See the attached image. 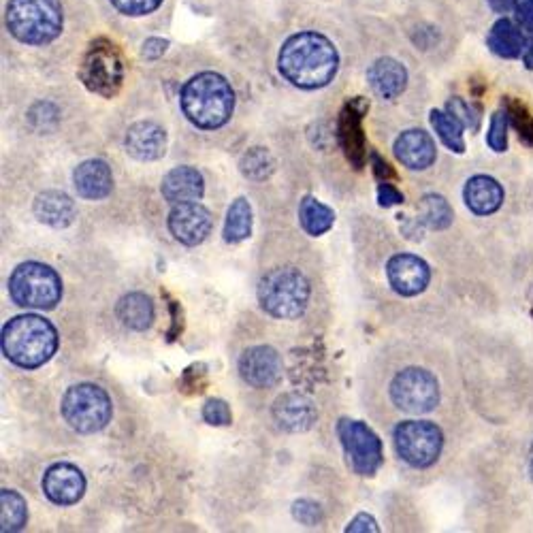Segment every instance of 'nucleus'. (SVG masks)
I'll return each instance as SVG.
<instances>
[{
  "label": "nucleus",
  "mask_w": 533,
  "mask_h": 533,
  "mask_svg": "<svg viewBox=\"0 0 533 533\" xmlns=\"http://www.w3.org/2000/svg\"><path fill=\"white\" fill-rule=\"evenodd\" d=\"M339 56L335 45L320 32H299L280 50L278 67L290 84L303 90H318L333 82Z\"/></svg>",
  "instance_id": "nucleus-1"
},
{
  "label": "nucleus",
  "mask_w": 533,
  "mask_h": 533,
  "mask_svg": "<svg viewBox=\"0 0 533 533\" xmlns=\"http://www.w3.org/2000/svg\"><path fill=\"white\" fill-rule=\"evenodd\" d=\"M184 116L203 131H216L231 120L235 109V92L218 73H199L182 88Z\"/></svg>",
  "instance_id": "nucleus-2"
},
{
  "label": "nucleus",
  "mask_w": 533,
  "mask_h": 533,
  "mask_svg": "<svg viewBox=\"0 0 533 533\" xmlns=\"http://www.w3.org/2000/svg\"><path fill=\"white\" fill-rule=\"evenodd\" d=\"M56 350V327L43 316H15L3 327V352L5 357L18 367L37 369L47 361H52Z\"/></svg>",
  "instance_id": "nucleus-3"
},
{
  "label": "nucleus",
  "mask_w": 533,
  "mask_h": 533,
  "mask_svg": "<svg viewBox=\"0 0 533 533\" xmlns=\"http://www.w3.org/2000/svg\"><path fill=\"white\" fill-rule=\"evenodd\" d=\"M258 303L273 318H299L310 303V282L295 267L271 269L258 282Z\"/></svg>",
  "instance_id": "nucleus-4"
},
{
  "label": "nucleus",
  "mask_w": 533,
  "mask_h": 533,
  "mask_svg": "<svg viewBox=\"0 0 533 533\" xmlns=\"http://www.w3.org/2000/svg\"><path fill=\"white\" fill-rule=\"evenodd\" d=\"M7 28L28 45H45L62 30V7L58 0H9Z\"/></svg>",
  "instance_id": "nucleus-5"
},
{
  "label": "nucleus",
  "mask_w": 533,
  "mask_h": 533,
  "mask_svg": "<svg viewBox=\"0 0 533 533\" xmlns=\"http://www.w3.org/2000/svg\"><path fill=\"white\" fill-rule=\"evenodd\" d=\"M9 295L20 308L54 310L62 299V280L43 263H24L9 278Z\"/></svg>",
  "instance_id": "nucleus-6"
},
{
  "label": "nucleus",
  "mask_w": 533,
  "mask_h": 533,
  "mask_svg": "<svg viewBox=\"0 0 533 533\" xmlns=\"http://www.w3.org/2000/svg\"><path fill=\"white\" fill-rule=\"evenodd\" d=\"M62 416L77 433H96L107 427L113 414L109 395L96 384H75L62 397Z\"/></svg>",
  "instance_id": "nucleus-7"
},
{
  "label": "nucleus",
  "mask_w": 533,
  "mask_h": 533,
  "mask_svg": "<svg viewBox=\"0 0 533 533\" xmlns=\"http://www.w3.org/2000/svg\"><path fill=\"white\" fill-rule=\"evenodd\" d=\"M79 77L88 90L105 96V99L116 96L124 82V60L118 47L105 39L94 41L82 62Z\"/></svg>",
  "instance_id": "nucleus-8"
},
{
  "label": "nucleus",
  "mask_w": 533,
  "mask_h": 533,
  "mask_svg": "<svg viewBox=\"0 0 533 533\" xmlns=\"http://www.w3.org/2000/svg\"><path fill=\"white\" fill-rule=\"evenodd\" d=\"M444 435L429 421H406L395 427V448L399 457L412 467H429L440 459Z\"/></svg>",
  "instance_id": "nucleus-9"
},
{
  "label": "nucleus",
  "mask_w": 533,
  "mask_h": 533,
  "mask_svg": "<svg viewBox=\"0 0 533 533\" xmlns=\"http://www.w3.org/2000/svg\"><path fill=\"white\" fill-rule=\"evenodd\" d=\"M391 399L403 412L427 414L438 406L440 386L427 369L408 367L395 376L391 384Z\"/></svg>",
  "instance_id": "nucleus-10"
},
{
  "label": "nucleus",
  "mask_w": 533,
  "mask_h": 533,
  "mask_svg": "<svg viewBox=\"0 0 533 533\" xmlns=\"http://www.w3.org/2000/svg\"><path fill=\"white\" fill-rule=\"evenodd\" d=\"M337 435L354 472L359 476H374L380 470L384 461L382 442L365 423L342 418V421L337 423Z\"/></svg>",
  "instance_id": "nucleus-11"
},
{
  "label": "nucleus",
  "mask_w": 533,
  "mask_h": 533,
  "mask_svg": "<svg viewBox=\"0 0 533 533\" xmlns=\"http://www.w3.org/2000/svg\"><path fill=\"white\" fill-rule=\"evenodd\" d=\"M214 229L209 209L197 201L173 205L169 214V231L184 246H199Z\"/></svg>",
  "instance_id": "nucleus-12"
},
{
  "label": "nucleus",
  "mask_w": 533,
  "mask_h": 533,
  "mask_svg": "<svg viewBox=\"0 0 533 533\" xmlns=\"http://www.w3.org/2000/svg\"><path fill=\"white\" fill-rule=\"evenodd\" d=\"M367 111V105L357 99L348 103L337 120V139L346 158L352 163L354 169H363L367 160V143L363 133V116Z\"/></svg>",
  "instance_id": "nucleus-13"
},
{
  "label": "nucleus",
  "mask_w": 533,
  "mask_h": 533,
  "mask_svg": "<svg viewBox=\"0 0 533 533\" xmlns=\"http://www.w3.org/2000/svg\"><path fill=\"white\" fill-rule=\"evenodd\" d=\"M239 376L254 389H271L282 380L280 354L271 346L248 348L239 359Z\"/></svg>",
  "instance_id": "nucleus-14"
},
{
  "label": "nucleus",
  "mask_w": 533,
  "mask_h": 533,
  "mask_svg": "<svg viewBox=\"0 0 533 533\" xmlns=\"http://www.w3.org/2000/svg\"><path fill=\"white\" fill-rule=\"evenodd\" d=\"M386 276L393 290L401 297H416L429 286L431 269L421 256L395 254L386 265Z\"/></svg>",
  "instance_id": "nucleus-15"
},
{
  "label": "nucleus",
  "mask_w": 533,
  "mask_h": 533,
  "mask_svg": "<svg viewBox=\"0 0 533 533\" xmlns=\"http://www.w3.org/2000/svg\"><path fill=\"white\" fill-rule=\"evenodd\" d=\"M43 493L56 506H73L86 493V478L71 463H56L43 476Z\"/></svg>",
  "instance_id": "nucleus-16"
},
{
  "label": "nucleus",
  "mask_w": 533,
  "mask_h": 533,
  "mask_svg": "<svg viewBox=\"0 0 533 533\" xmlns=\"http://www.w3.org/2000/svg\"><path fill=\"white\" fill-rule=\"evenodd\" d=\"M273 418L288 433H305L316 423L318 412L314 401L301 393H284L273 403Z\"/></svg>",
  "instance_id": "nucleus-17"
},
{
  "label": "nucleus",
  "mask_w": 533,
  "mask_h": 533,
  "mask_svg": "<svg viewBox=\"0 0 533 533\" xmlns=\"http://www.w3.org/2000/svg\"><path fill=\"white\" fill-rule=\"evenodd\" d=\"M126 152L141 163L163 158L167 152V133L156 122H137L126 131Z\"/></svg>",
  "instance_id": "nucleus-18"
},
{
  "label": "nucleus",
  "mask_w": 533,
  "mask_h": 533,
  "mask_svg": "<svg viewBox=\"0 0 533 533\" xmlns=\"http://www.w3.org/2000/svg\"><path fill=\"white\" fill-rule=\"evenodd\" d=\"M395 156L403 167L412 171H425L435 163V141L429 133L421 131V128H412V131L401 133L395 141Z\"/></svg>",
  "instance_id": "nucleus-19"
},
{
  "label": "nucleus",
  "mask_w": 533,
  "mask_h": 533,
  "mask_svg": "<svg viewBox=\"0 0 533 533\" xmlns=\"http://www.w3.org/2000/svg\"><path fill=\"white\" fill-rule=\"evenodd\" d=\"M77 195L88 201H101L111 195L113 175L105 160H86L73 173Z\"/></svg>",
  "instance_id": "nucleus-20"
},
{
  "label": "nucleus",
  "mask_w": 533,
  "mask_h": 533,
  "mask_svg": "<svg viewBox=\"0 0 533 533\" xmlns=\"http://www.w3.org/2000/svg\"><path fill=\"white\" fill-rule=\"evenodd\" d=\"M463 199L476 216H491L504 203V188L489 175H474L465 184Z\"/></svg>",
  "instance_id": "nucleus-21"
},
{
  "label": "nucleus",
  "mask_w": 533,
  "mask_h": 533,
  "mask_svg": "<svg viewBox=\"0 0 533 533\" xmlns=\"http://www.w3.org/2000/svg\"><path fill=\"white\" fill-rule=\"evenodd\" d=\"M367 82L382 99H397L408 86V71L395 58H380L369 67Z\"/></svg>",
  "instance_id": "nucleus-22"
},
{
  "label": "nucleus",
  "mask_w": 533,
  "mask_h": 533,
  "mask_svg": "<svg viewBox=\"0 0 533 533\" xmlns=\"http://www.w3.org/2000/svg\"><path fill=\"white\" fill-rule=\"evenodd\" d=\"M35 216L39 222L52 226V229H67L73 224L77 209L73 199L62 190H45L35 199Z\"/></svg>",
  "instance_id": "nucleus-23"
},
{
  "label": "nucleus",
  "mask_w": 533,
  "mask_h": 533,
  "mask_svg": "<svg viewBox=\"0 0 533 533\" xmlns=\"http://www.w3.org/2000/svg\"><path fill=\"white\" fill-rule=\"evenodd\" d=\"M163 197L171 203H186V201H199L205 192L203 175L195 167H175L169 171L163 180Z\"/></svg>",
  "instance_id": "nucleus-24"
},
{
  "label": "nucleus",
  "mask_w": 533,
  "mask_h": 533,
  "mask_svg": "<svg viewBox=\"0 0 533 533\" xmlns=\"http://www.w3.org/2000/svg\"><path fill=\"white\" fill-rule=\"evenodd\" d=\"M116 314L124 327L133 331H148L154 322V303L143 293H128L118 301Z\"/></svg>",
  "instance_id": "nucleus-25"
},
{
  "label": "nucleus",
  "mask_w": 533,
  "mask_h": 533,
  "mask_svg": "<svg viewBox=\"0 0 533 533\" xmlns=\"http://www.w3.org/2000/svg\"><path fill=\"white\" fill-rule=\"evenodd\" d=\"M491 52L502 58H519L525 50V39L521 35V26H516L510 20H499L487 39Z\"/></svg>",
  "instance_id": "nucleus-26"
},
{
  "label": "nucleus",
  "mask_w": 533,
  "mask_h": 533,
  "mask_svg": "<svg viewBox=\"0 0 533 533\" xmlns=\"http://www.w3.org/2000/svg\"><path fill=\"white\" fill-rule=\"evenodd\" d=\"M299 220H301V226L303 231L312 235V237H318L322 233H327L333 222H335V214L333 209L327 207L325 203H320L318 199L314 197H305L299 205Z\"/></svg>",
  "instance_id": "nucleus-27"
},
{
  "label": "nucleus",
  "mask_w": 533,
  "mask_h": 533,
  "mask_svg": "<svg viewBox=\"0 0 533 533\" xmlns=\"http://www.w3.org/2000/svg\"><path fill=\"white\" fill-rule=\"evenodd\" d=\"M250 233H252V207L248 199L239 197L229 207V214H226L224 239L229 241V244H241V241H246L250 237Z\"/></svg>",
  "instance_id": "nucleus-28"
},
{
  "label": "nucleus",
  "mask_w": 533,
  "mask_h": 533,
  "mask_svg": "<svg viewBox=\"0 0 533 533\" xmlns=\"http://www.w3.org/2000/svg\"><path fill=\"white\" fill-rule=\"evenodd\" d=\"M0 502H3V516H0L3 531L11 533L24 529L28 521V506L24 502V497L18 491L3 489L0 491Z\"/></svg>",
  "instance_id": "nucleus-29"
},
{
  "label": "nucleus",
  "mask_w": 533,
  "mask_h": 533,
  "mask_svg": "<svg viewBox=\"0 0 533 533\" xmlns=\"http://www.w3.org/2000/svg\"><path fill=\"white\" fill-rule=\"evenodd\" d=\"M431 124L435 128V133L444 141L446 148L452 152L463 154L465 152V141H463V124L452 116V113L444 111H431Z\"/></svg>",
  "instance_id": "nucleus-30"
},
{
  "label": "nucleus",
  "mask_w": 533,
  "mask_h": 533,
  "mask_svg": "<svg viewBox=\"0 0 533 533\" xmlns=\"http://www.w3.org/2000/svg\"><path fill=\"white\" fill-rule=\"evenodd\" d=\"M239 169L248 177V180L263 182L267 180V177H271L273 171H276V160H273L267 148H252L241 156Z\"/></svg>",
  "instance_id": "nucleus-31"
},
{
  "label": "nucleus",
  "mask_w": 533,
  "mask_h": 533,
  "mask_svg": "<svg viewBox=\"0 0 533 533\" xmlns=\"http://www.w3.org/2000/svg\"><path fill=\"white\" fill-rule=\"evenodd\" d=\"M418 218H421V222L427 224L429 229L442 231L452 224V209L444 197L427 195L421 201V214H418Z\"/></svg>",
  "instance_id": "nucleus-32"
},
{
  "label": "nucleus",
  "mask_w": 533,
  "mask_h": 533,
  "mask_svg": "<svg viewBox=\"0 0 533 533\" xmlns=\"http://www.w3.org/2000/svg\"><path fill=\"white\" fill-rule=\"evenodd\" d=\"M508 111H497L493 113L491 118V126H489V148L493 152H506L508 148Z\"/></svg>",
  "instance_id": "nucleus-33"
},
{
  "label": "nucleus",
  "mask_w": 533,
  "mask_h": 533,
  "mask_svg": "<svg viewBox=\"0 0 533 533\" xmlns=\"http://www.w3.org/2000/svg\"><path fill=\"white\" fill-rule=\"evenodd\" d=\"M506 111H508V116H510L514 128L519 131V137L525 143L533 145V118L529 116V111L525 109V105L516 103V101H508V109Z\"/></svg>",
  "instance_id": "nucleus-34"
},
{
  "label": "nucleus",
  "mask_w": 533,
  "mask_h": 533,
  "mask_svg": "<svg viewBox=\"0 0 533 533\" xmlns=\"http://www.w3.org/2000/svg\"><path fill=\"white\" fill-rule=\"evenodd\" d=\"M203 418H205V423L214 425V427H226V425H231L233 414L226 401L209 399L203 406Z\"/></svg>",
  "instance_id": "nucleus-35"
},
{
  "label": "nucleus",
  "mask_w": 533,
  "mask_h": 533,
  "mask_svg": "<svg viewBox=\"0 0 533 533\" xmlns=\"http://www.w3.org/2000/svg\"><path fill=\"white\" fill-rule=\"evenodd\" d=\"M293 516L305 527H316L322 523V519H325L320 504L312 502V499H299V502H295Z\"/></svg>",
  "instance_id": "nucleus-36"
},
{
  "label": "nucleus",
  "mask_w": 533,
  "mask_h": 533,
  "mask_svg": "<svg viewBox=\"0 0 533 533\" xmlns=\"http://www.w3.org/2000/svg\"><path fill=\"white\" fill-rule=\"evenodd\" d=\"M446 109L448 113H452L463 126H470V128H478V122H480V116H478V109H474L472 105H467L463 99H459V96H455V99H450L446 103Z\"/></svg>",
  "instance_id": "nucleus-37"
},
{
  "label": "nucleus",
  "mask_w": 533,
  "mask_h": 533,
  "mask_svg": "<svg viewBox=\"0 0 533 533\" xmlns=\"http://www.w3.org/2000/svg\"><path fill=\"white\" fill-rule=\"evenodd\" d=\"M111 3L124 15H145L158 9L163 0H111Z\"/></svg>",
  "instance_id": "nucleus-38"
},
{
  "label": "nucleus",
  "mask_w": 533,
  "mask_h": 533,
  "mask_svg": "<svg viewBox=\"0 0 533 533\" xmlns=\"http://www.w3.org/2000/svg\"><path fill=\"white\" fill-rule=\"evenodd\" d=\"M514 11H516V20H519L521 30L533 35V0H516Z\"/></svg>",
  "instance_id": "nucleus-39"
},
{
  "label": "nucleus",
  "mask_w": 533,
  "mask_h": 533,
  "mask_svg": "<svg viewBox=\"0 0 533 533\" xmlns=\"http://www.w3.org/2000/svg\"><path fill=\"white\" fill-rule=\"evenodd\" d=\"M378 203H380L382 207L401 205V203H403V195H401V192H399L393 184L382 182V184L378 186Z\"/></svg>",
  "instance_id": "nucleus-40"
},
{
  "label": "nucleus",
  "mask_w": 533,
  "mask_h": 533,
  "mask_svg": "<svg viewBox=\"0 0 533 533\" xmlns=\"http://www.w3.org/2000/svg\"><path fill=\"white\" fill-rule=\"evenodd\" d=\"M380 527L376 523V519L371 514H359V516H354V519L350 521V525L346 527L348 533H357V531H369V533H376Z\"/></svg>",
  "instance_id": "nucleus-41"
},
{
  "label": "nucleus",
  "mask_w": 533,
  "mask_h": 533,
  "mask_svg": "<svg viewBox=\"0 0 533 533\" xmlns=\"http://www.w3.org/2000/svg\"><path fill=\"white\" fill-rule=\"evenodd\" d=\"M167 50V41L163 39H148L143 43V50H141V56L145 60H156L165 54Z\"/></svg>",
  "instance_id": "nucleus-42"
},
{
  "label": "nucleus",
  "mask_w": 533,
  "mask_h": 533,
  "mask_svg": "<svg viewBox=\"0 0 533 533\" xmlns=\"http://www.w3.org/2000/svg\"><path fill=\"white\" fill-rule=\"evenodd\" d=\"M371 160H374V171H376V175L380 177V180H382V177H393L395 173H393V169L389 167V163H384V160L378 156V154H371Z\"/></svg>",
  "instance_id": "nucleus-43"
},
{
  "label": "nucleus",
  "mask_w": 533,
  "mask_h": 533,
  "mask_svg": "<svg viewBox=\"0 0 533 533\" xmlns=\"http://www.w3.org/2000/svg\"><path fill=\"white\" fill-rule=\"evenodd\" d=\"M516 0H489V5L495 13H508L514 7Z\"/></svg>",
  "instance_id": "nucleus-44"
},
{
  "label": "nucleus",
  "mask_w": 533,
  "mask_h": 533,
  "mask_svg": "<svg viewBox=\"0 0 533 533\" xmlns=\"http://www.w3.org/2000/svg\"><path fill=\"white\" fill-rule=\"evenodd\" d=\"M523 58H525V64H527V69H533V39H531V43L527 45V50H525Z\"/></svg>",
  "instance_id": "nucleus-45"
},
{
  "label": "nucleus",
  "mask_w": 533,
  "mask_h": 533,
  "mask_svg": "<svg viewBox=\"0 0 533 533\" xmlns=\"http://www.w3.org/2000/svg\"><path fill=\"white\" fill-rule=\"evenodd\" d=\"M531 463H533V444H531Z\"/></svg>",
  "instance_id": "nucleus-46"
}]
</instances>
